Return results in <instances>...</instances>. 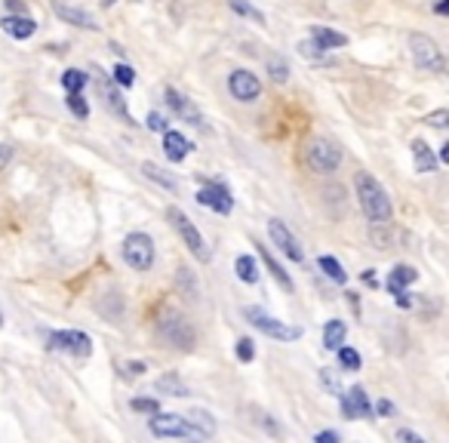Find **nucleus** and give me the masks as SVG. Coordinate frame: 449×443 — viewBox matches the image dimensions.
<instances>
[{"mask_svg":"<svg viewBox=\"0 0 449 443\" xmlns=\"http://www.w3.org/2000/svg\"><path fill=\"white\" fill-rule=\"evenodd\" d=\"M397 440H400V443H428L425 437H419V434L409 431V428H400V431H397Z\"/></svg>","mask_w":449,"mask_h":443,"instance_id":"37998d69","label":"nucleus"},{"mask_svg":"<svg viewBox=\"0 0 449 443\" xmlns=\"http://www.w3.org/2000/svg\"><path fill=\"white\" fill-rule=\"evenodd\" d=\"M338 403H342V416L348 422H354V419H373V400H369L366 388L363 385H354V388H345L342 394H338Z\"/></svg>","mask_w":449,"mask_h":443,"instance_id":"6e6552de","label":"nucleus"},{"mask_svg":"<svg viewBox=\"0 0 449 443\" xmlns=\"http://www.w3.org/2000/svg\"><path fill=\"white\" fill-rule=\"evenodd\" d=\"M145 370H148V367H145L142 360H133V363H127V372H129V376H145Z\"/></svg>","mask_w":449,"mask_h":443,"instance_id":"8fccbe9b","label":"nucleus"},{"mask_svg":"<svg viewBox=\"0 0 449 443\" xmlns=\"http://www.w3.org/2000/svg\"><path fill=\"white\" fill-rule=\"evenodd\" d=\"M129 409H136V413H148V416H154V413H160V403L154 400V398H136L133 403H129Z\"/></svg>","mask_w":449,"mask_h":443,"instance_id":"58836bf2","label":"nucleus"},{"mask_svg":"<svg viewBox=\"0 0 449 443\" xmlns=\"http://www.w3.org/2000/svg\"><path fill=\"white\" fill-rule=\"evenodd\" d=\"M394 302H397V308H413V295H409L406 290H404V293H397V295H394Z\"/></svg>","mask_w":449,"mask_h":443,"instance_id":"09e8293b","label":"nucleus"},{"mask_svg":"<svg viewBox=\"0 0 449 443\" xmlns=\"http://www.w3.org/2000/svg\"><path fill=\"white\" fill-rule=\"evenodd\" d=\"M336 351H338V367H342V370L357 372V370L363 367V357H360V351H354V348H348V345L336 348Z\"/></svg>","mask_w":449,"mask_h":443,"instance_id":"c756f323","label":"nucleus"},{"mask_svg":"<svg viewBox=\"0 0 449 443\" xmlns=\"http://www.w3.org/2000/svg\"><path fill=\"white\" fill-rule=\"evenodd\" d=\"M299 52H301L305 59H327V50H323V46L317 43L314 37H311V41H301V43H299Z\"/></svg>","mask_w":449,"mask_h":443,"instance_id":"f704fd0d","label":"nucleus"},{"mask_svg":"<svg viewBox=\"0 0 449 443\" xmlns=\"http://www.w3.org/2000/svg\"><path fill=\"white\" fill-rule=\"evenodd\" d=\"M197 204L213 209V213L219 216H231V209H234V200H231V191L224 188L222 182H213V185H204V188L197 191Z\"/></svg>","mask_w":449,"mask_h":443,"instance_id":"f8f14e48","label":"nucleus"},{"mask_svg":"<svg viewBox=\"0 0 449 443\" xmlns=\"http://www.w3.org/2000/svg\"><path fill=\"white\" fill-rule=\"evenodd\" d=\"M252 246H255V253H259V259L265 262V268L271 271V277H274V281L280 283V290H283V293H292V290H296V283H292V277L283 271V265H280V262H274V255L268 253V246H262V244H252Z\"/></svg>","mask_w":449,"mask_h":443,"instance_id":"a211bd4d","label":"nucleus"},{"mask_svg":"<svg viewBox=\"0 0 449 443\" xmlns=\"http://www.w3.org/2000/svg\"><path fill=\"white\" fill-rule=\"evenodd\" d=\"M114 80H117L120 87H133V83H136V71L120 62V65H114Z\"/></svg>","mask_w":449,"mask_h":443,"instance_id":"ea45409f","label":"nucleus"},{"mask_svg":"<svg viewBox=\"0 0 449 443\" xmlns=\"http://www.w3.org/2000/svg\"><path fill=\"white\" fill-rule=\"evenodd\" d=\"M234 271H237V277H240V281H243V283H259V262H255L250 253L237 255Z\"/></svg>","mask_w":449,"mask_h":443,"instance_id":"a878e982","label":"nucleus"},{"mask_svg":"<svg viewBox=\"0 0 449 443\" xmlns=\"http://www.w3.org/2000/svg\"><path fill=\"white\" fill-rule=\"evenodd\" d=\"M415 281H419V271L409 268V265H397V268L391 271V277H388V290L397 295V293H404L409 283H415Z\"/></svg>","mask_w":449,"mask_h":443,"instance_id":"b1692460","label":"nucleus"},{"mask_svg":"<svg viewBox=\"0 0 449 443\" xmlns=\"http://www.w3.org/2000/svg\"><path fill=\"white\" fill-rule=\"evenodd\" d=\"M317 265H320V271L329 277V281H336V283H345V281H348V274H345L342 262L332 259V255H320V259H317Z\"/></svg>","mask_w":449,"mask_h":443,"instance_id":"c85d7f7f","label":"nucleus"},{"mask_svg":"<svg viewBox=\"0 0 449 443\" xmlns=\"http://www.w3.org/2000/svg\"><path fill=\"white\" fill-rule=\"evenodd\" d=\"M123 259H127L129 268L148 271L154 265V240L148 234H142V231H133L123 240Z\"/></svg>","mask_w":449,"mask_h":443,"instance_id":"0eeeda50","label":"nucleus"},{"mask_svg":"<svg viewBox=\"0 0 449 443\" xmlns=\"http://www.w3.org/2000/svg\"><path fill=\"white\" fill-rule=\"evenodd\" d=\"M373 413L376 416H394V413H397V407H394L391 400H378L376 407H373Z\"/></svg>","mask_w":449,"mask_h":443,"instance_id":"c03bdc74","label":"nucleus"},{"mask_svg":"<svg viewBox=\"0 0 449 443\" xmlns=\"http://www.w3.org/2000/svg\"><path fill=\"white\" fill-rule=\"evenodd\" d=\"M252 357H255V342L252 339H237V360L240 363H252Z\"/></svg>","mask_w":449,"mask_h":443,"instance_id":"e433bc0d","label":"nucleus"},{"mask_svg":"<svg viewBox=\"0 0 449 443\" xmlns=\"http://www.w3.org/2000/svg\"><path fill=\"white\" fill-rule=\"evenodd\" d=\"M314 443H342V437H338L336 431H320V434L314 437Z\"/></svg>","mask_w":449,"mask_h":443,"instance_id":"49530a36","label":"nucleus"},{"mask_svg":"<svg viewBox=\"0 0 449 443\" xmlns=\"http://www.w3.org/2000/svg\"><path fill=\"white\" fill-rule=\"evenodd\" d=\"M188 443H204V440H188Z\"/></svg>","mask_w":449,"mask_h":443,"instance_id":"864d4df0","label":"nucleus"},{"mask_svg":"<svg viewBox=\"0 0 449 443\" xmlns=\"http://www.w3.org/2000/svg\"><path fill=\"white\" fill-rule=\"evenodd\" d=\"M52 13L59 15L62 22H68V25H77V28H87V31H96V19L87 13V10H80V6H71V3H65V0H52Z\"/></svg>","mask_w":449,"mask_h":443,"instance_id":"2eb2a0df","label":"nucleus"},{"mask_svg":"<svg viewBox=\"0 0 449 443\" xmlns=\"http://www.w3.org/2000/svg\"><path fill=\"white\" fill-rule=\"evenodd\" d=\"M252 413L259 416V419H255V425H262V428H265V431L271 434V437H283V428H280V425H277L268 413H259V409H252Z\"/></svg>","mask_w":449,"mask_h":443,"instance_id":"c9c22d12","label":"nucleus"},{"mask_svg":"<svg viewBox=\"0 0 449 443\" xmlns=\"http://www.w3.org/2000/svg\"><path fill=\"white\" fill-rule=\"evenodd\" d=\"M345 336H348L345 321H327V326H323V348L336 351V348L345 345Z\"/></svg>","mask_w":449,"mask_h":443,"instance_id":"4be33fe9","label":"nucleus"},{"mask_svg":"<svg viewBox=\"0 0 449 443\" xmlns=\"http://www.w3.org/2000/svg\"><path fill=\"white\" fill-rule=\"evenodd\" d=\"M166 105H169V111H173L182 123H191V127H204V114H200V108L191 102L188 96H182L179 90H173V87L166 90Z\"/></svg>","mask_w":449,"mask_h":443,"instance_id":"ddd939ff","label":"nucleus"},{"mask_svg":"<svg viewBox=\"0 0 449 443\" xmlns=\"http://www.w3.org/2000/svg\"><path fill=\"white\" fill-rule=\"evenodd\" d=\"M320 382H323V388H329V391L336 394V398L345 391V388H342V382H338V376H336V372H332L329 367H323V370H320Z\"/></svg>","mask_w":449,"mask_h":443,"instance_id":"4c0bfd02","label":"nucleus"},{"mask_svg":"<svg viewBox=\"0 0 449 443\" xmlns=\"http://www.w3.org/2000/svg\"><path fill=\"white\" fill-rule=\"evenodd\" d=\"M102 92H105V102H108V108H111V111L117 114V118H123V120H129V123H133V118H129V108H127V102H123V96H120V90L102 80Z\"/></svg>","mask_w":449,"mask_h":443,"instance_id":"393cba45","label":"nucleus"},{"mask_svg":"<svg viewBox=\"0 0 449 443\" xmlns=\"http://www.w3.org/2000/svg\"><path fill=\"white\" fill-rule=\"evenodd\" d=\"M425 123H431L434 129H443L446 123H449V111H446V108H437V111H431L428 118H425Z\"/></svg>","mask_w":449,"mask_h":443,"instance_id":"a19ab883","label":"nucleus"},{"mask_svg":"<svg viewBox=\"0 0 449 443\" xmlns=\"http://www.w3.org/2000/svg\"><path fill=\"white\" fill-rule=\"evenodd\" d=\"M228 6H231L234 13H240V15H246V19H252L255 25H265V15L255 10L252 3H246V0H228Z\"/></svg>","mask_w":449,"mask_h":443,"instance_id":"473e14b6","label":"nucleus"},{"mask_svg":"<svg viewBox=\"0 0 449 443\" xmlns=\"http://www.w3.org/2000/svg\"><path fill=\"white\" fill-rule=\"evenodd\" d=\"M142 173H145V176H148V178H151V182H157V185H164V188H166V191H176V188H179V182H176V178H173V176H169V173H166V169H164V167H157V163H151V160H145V163H142Z\"/></svg>","mask_w":449,"mask_h":443,"instance_id":"bb28decb","label":"nucleus"},{"mask_svg":"<svg viewBox=\"0 0 449 443\" xmlns=\"http://www.w3.org/2000/svg\"><path fill=\"white\" fill-rule=\"evenodd\" d=\"M311 37L323 46V50H338V46L348 43V37L342 34V31H332V28H327V25H314V28H311Z\"/></svg>","mask_w":449,"mask_h":443,"instance_id":"5701e85b","label":"nucleus"},{"mask_svg":"<svg viewBox=\"0 0 449 443\" xmlns=\"http://www.w3.org/2000/svg\"><path fill=\"white\" fill-rule=\"evenodd\" d=\"M185 425H188L191 434H200V437H213L215 434V419L206 413V409H191L185 416Z\"/></svg>","mask_w":449,"mask_h":443,"instance_id":"6ab92c4d","label":"nucleus"},{"mask_svg":"<svg viewBox=\"0 0 449 443\" xmlns=\"http://www.w3.org/2000/svg\"><path fill=\"white\" fill-rule=\"evenodd\" d=\"M176 283H179V293L185 295L188 302H197V295H200V290H197V277H194V271L191 268H179V274H176Z\"/></svg>","mask_w":449,"mask_h":443,"instance_id":"cd10ccee","label":"nucleus"},{"mask_svg":"<svg viewBox=\"0 0 449 443\" xmlns=\"http://www.w3.org/2000/svg\"><path fill=\"white\" fill-rule=\"evenodd\" d=\"M3 6L10 10V15H25V3L22 0H3Z\"/></svg>","mask_w":449,"mask_h":443,"instance_id":"a18cd8bd","label":"nucleus"},{"mask_svg":"<svg viewBox=\"0 0 449 443\" xmlns=\"http://www.w3.org/2000/svg\"><path fill=\"white\" fill-rule=\"evenodd\" d=\"M68 108H71L74 118H80V120L90 118V105H87V99H83L80 92H68Z\"/></svg>","mask_w":449,"mask_h":443,"instance_id":"72a5a7b5","label":"nucleus"},{"mask_svg":"<svg viewBox=\"0 0 449 443\" xmlns=\"http://www.w3.org/2000/svg\"><path fill=\"white\" fill-rule=\"evenodd\" d=\"M154 391L160 394H169V398H188V388L176 372H164L160 379H154Z\"/></svg>","mask_w":449,"mask_h":443,"instance_id":"412c9836","label":"nucleus"},{"mask_svg":"<svg viewBox=\"0 0 449 443\" xmlns=\"http://www.w3.org/2000/svg\"><path fill=\"white\" fill-rule=\"evenodd\" d=\"M0 28H3L10 37H15V41H28V37L37 31V22L28 19V15H10L6 13L3 19H0Z\"/></svg>","mask_w":449,"mask_h":443,"instance_id":"dca6fc26","label":"nucleus"},{"mask_svg":"<svg viewBox=\"0 0 449 443\" xmlns=\"http://www.w3.org/2000/svg\"><path fill=\"white\" fill-rule=\"evenodd\" d=\"M10 160H13V148L0 142V169H6V163H10Z\"/></svg>","mask_w":449,"mask_h":443,"instance_id":"de8ad7c7","label":"nucleus"},{"mask_svg":"<svg viewBox=\"0 0 449 443\" xmlns=\"http://www.w3.org/2000/svg\"><path fill=\"white\" fill-rule=\"evenodd\" d=\"M87 80L90 77L83 71H77V68H68V71L62 74V87H65L68 92H80L83 87H87Z\"/></svg>","mask_w":449,"mask_h":443,"instance_id":"7c9ffc66","label":"nucleus"},{"mask_svg":"<svg viewBox=\"0 0 449 443\" xmlns=\"http://www.w3.org/2000/svg\"><path fill=\"white\" fill-rule=\"evenodd\" d=\"M145 123H148V129H151V133H166V118H164V114H157V111H151L148 114V118H145Z\"/></svg>","mask_w":449,"mask_h":443,"instance_id":"79ce46f5","label":"nucleus"},{"mask_svg":"<svg viewBox=\"0 0 449 443\" xmlns=\"http://www.w3.org/2000/svg\"><path fill=\"white\" fill-rule=\"evenodd\" d=\"M191 145L188 139H185L179 129H166L164 133V154H166V160H173V163H179V160H185L191 154Z\"/></svg>","mask_w":449,"mask_h":443,"instance_id":"f3484780","label":"nucleus"},{"mask_svg":"<svg viewBox=\"0 0 449 443\" xmlns=\"http://www.w3.org/2000/svg\"><path fill=\"white\" fill-rule=\"evenodd\" d=\"M157 330H160V336H164V342H166V345H173V348H182V351H191V348L197 345V330H194V326H191V321H188V317L176 314V311H166V314L160 317Z\"/></svg>","mask_w":449,"mask_h":443,"instance_id":"f03ea898","label":"nucleus"},{"mask_svg":"<svg viewBox=\"0 0 449 443\" xmlns=\"http://www.w3.org/2000/svg\"><path fill=\"white\" fill-rule=\"evenodd\" d=\"M243 317L250 321L255 330L259 332H265L268 339H277V342H296L301 339V326H292V323H286V321H277V317H271L268 311H262V308H243Z\"/></svg>","mask_w":449,"mask_h":443,"instance_id":"20e7f679","label":"nucleus"},{"mask_svg":"<svg viewBox=\"0 0 449 443\" xmlns=\"http://www.w3.org/2000/svg\"><path fill=\"white\" fill-rule=\"evenodd\" d=\"M46 342H50V348H56V351H68V354H74V357H90L92 354V339L87 336V332H80V330L50 332Z\"/></svg>","mask_w":449,"mask_h":443,"instance_id":"1a4fd4ad","label":"nucleus"},{"mask_svg":"<svg viewBox=\"0 0 449 443\" xmlns=\"http://www.w3.org/2000/svg\"><path fill=\"white\" fill-rule=\"evenodd\" d=\"M166 219H169V225H173L176 231H179V237L185 240V246L191 250V255H194V259H200V262H210V259H213V250L206 246L204 234H200V231L194 228V222H191L179 206H169V209H166Z\"/></svg>","mask_w":449,"mask_h":443,"instance_id":"7ed1b4c3","label":"nucleus"},{"mask_svg":"<svg viewBox=\"0 0 449 443\" xmlns=\"http://www.w3.org/2000/svg\"><path fill=\"white\" fill-rule=\"evenodd\" d=\"M228 90H231V96H234L237 102H255V99L262 96L259 77H255L252 71H246V68H237V71H231Z\"/></svg>","mask_w":449,"mask_h":443,"instance_id":"9b49d317","label":"nucleus"},{"mask_svg":"<svg viewBox=\"0 0 449 443\" xmlns=\"http://www.w3.org/2000/svg\"><path fill=\"white\" fill-rule=\"evenodd\" d=\"M434 13H437V15H446V13H449V0H434Z\"/></svg>","mask_w":449,"mask_h":443,"instance_id":"3c124183","label":"nucleus"},{"mask_svg":"<svg viewBox=\"0 0 449 443\" xmlns=\"http://www.w3.org/2000/svg\"><path fill=\"white\" fill-rule=\"evenodd\" d=\"M0 326H3V317H0Z\"/></svg>","mask_w":449,"mask_h":443,"instance_id":"5fc2aeb1","label":"nucleus"},{"mask_svg":"<svg viewBox=\"0 0 449 443\" xmlns=\"http://www.w3.org/2000/svg\"><path fill=\"white\" fill-rule=\"evenodd\" d=\"M268 74H271V80H274V83H286V80H290V65H286V59L271 56L268 59Z\"/></svg>","mask_w":449,"mask_h":443,"instance_id":"2f4dec72","label":"nucleus"},{"mask_svg":"<svg viewBox=\"0 0 449 443\" xmlns=\"http://www.w3.org/2000/svg\"><path fill=\"white\" fill-rule=\"evenodd\" d=\"M363 283H369V286H378V281H376V274H373V268H366V271H363Z\"/></svg>","mask_w":449,"mask_h":443,"instance_id":"603ef678","label":"nucleus"},{"mask_svg":"<svg viewBox=\"0 0 449 443\" xmlns=\"http://www.w3.org/2000/svg\"><path fill=\"white\" fill-rule=\"evenodd\" d=\"M413 157H415V173H434V169L440 167V160L434 157L431 145L422 142V139H415L413 142Z\"/></svg>","mask_w":449,"mask_h":443,"instance_id":"aec40b11","label":"nucleus"},{"mask_svg":"<svg viewBox=\"0 0 449 443\" xmlns=\"http://www.w3.org/2000/svg\"><path fill=\"white\" fill-rule=\"evenodd\" d=\"M268 234L271 240H274V246L280 250L286 259H292V262H305V246L296 240V234H292L290 228L280 222V219H271L268 222Z\"/></svg>","mask_w":449,"mask_h":443,"instance_id":"9d476101","label":"nucleus"},{"mask_svg":"<svg viewBox=\"0 0 449 443\" xmlns=\"http://www.w3.org/2000/svg\"><path fill=\"white\" fill-rule=\"evenodd\" d=\"M354 188H357V200H360V209L363 216H366L369 222L376 225H385L391 222V197L388 191L382 188V182H376L369 173H357V178H354Z\"/></svg>","mask_w":449,"mask_h":443,"instance_id":"f257e3e1","label":"nucleus"},{"mask_svg":"<svg viewBox=\"0 0 449 443\" xmlns=\"http://www.w3.org/2000/svg\"><path fill=\"white\" fill-rule=\"evenodd\" d=\"M148 428L154 437H188V425H185V416H176V413H154Z\"/></svg>","mask_w":449,"mask_h":443,"instance_id":"4468645a","label":"nucleus"},{"mask_svg":"<svg viewBox=\"0 0 449 443\" xmlns=\"http://www.w3.org/2000/svg\"><path fill=\"white\" fill-rule=\"evenodd\" d=\"M338 163H342V148L336 142H329V139H314V142L308 145V167H311L314 173H320V176L336 173Z\"/></svg>","mask_w":449,"mask_h":443,"instance_id":"423d86ee","label":"nucleus"},{"mask_svg":"<svg viewBox=\"0 0 449 443\" xmlns=\"http://www.w3.org/2000/svg\"><path fill=\"white\" fill-rule=\"evenodd\" d=\"M409 52H413V62L425 71H434V74H443L446 71V62H443V50L434 43V37L428 34H409Z\"/></svg>","mask_w":449,"mask_h":443,"instance_id":"39448f33","label":"nucleus"}]
</instances>
